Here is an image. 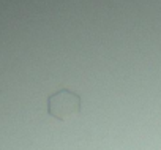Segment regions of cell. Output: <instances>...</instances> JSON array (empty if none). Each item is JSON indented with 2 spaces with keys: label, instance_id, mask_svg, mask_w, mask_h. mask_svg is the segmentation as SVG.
<instances>
[{
  "label": "cell",
  "instance_id": "cell-1",
  "mask_svg": "<svg viewBox=\"0 0 161 150\" xmlns=\"http://www.w3.org/2000/svg\"><path fill=\"white\" fill-rule=\"evenodd\" d=\"M82 100L76 92L60 89L47 98V114L60 122H65L80 112Z\"/></svg>",
  "mask_w": 161,
  "mask_h": 150
}]
</instances>
